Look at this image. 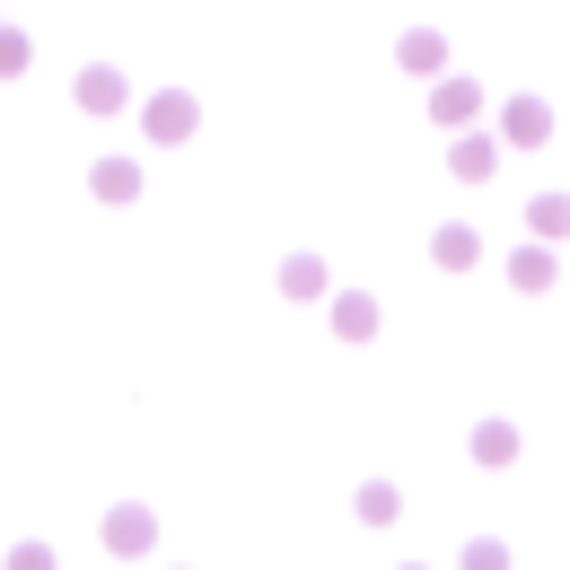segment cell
Here are the masks:
<instances>
[{"label":"cell","mask_w":570,"mask_h":570,"mask_svg":"<svg viewBox=\"0 0 570 570\" xmlns=\"http://www.w3.org/2000/svg\"><path fill=\"white\" fill-rule=\"evenodd\" d=\"M106 535H115V544H149V518H141V509H124V518H115Z\"/></svg>","instance_id":"obj_1"}]
</instances>
